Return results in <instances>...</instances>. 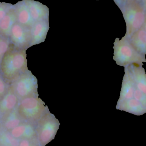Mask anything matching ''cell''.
Listing matches in <instances>:
<instances>
[{
  "label": "cell",
  "instance_id": "1",
  "mask_svg": "<svg viewBox=\"0 0 146 146\" xmlns=\"http://www.w3.org/2000/svg\"><path fill=\"white\" fill-rule=\"evenodd\" d=\"M26 49L18 48L11 43L0 67V73L10 85L22 73L28 70Z\"/></svg>",
  "mask_w": 146,
  "mask_h": 146
},
{
  "label": "cell",
  "instance_id": "2",
  "mask_svg": "<svg viewBox=\"0 0 146 146\" xmlns=\"http://www.w3.org/2000/svg\"><path fill=\"white\" fill-rule=\"evenodd\" d=\"M117 6L126 22L125 36L129 38L143 26L145 19V11L141 3L137 0H127Z\"/></svg>",
  "mask_w": 146,
  "mask_h": 146
},
{
  "label": "cell",
  "instance_id": "3",
  "mask_svg": "<svg viewBox=\"0 0 146 146\" xmlns=\"http://www.w3.org/2000/svg\"><path fill=\"white\" fill-rule=\"evenodd\" d=\"M113 48V60L118 66L124 67L133 64L143 66V62H146L145 55L139 54L125 36L121 40L116 38Z\"/></svg>",
  "mask_w": 146,
  "mask_h": 146
},
{
  "label": "cell",
  "instance_id": "4",
  "mask_svg": "<svg viewBox=\"0 0 146 146\" xmlns=\"http://www.w3.org/2000/svg\"><path fill=\"white\" fill-rule=\"evenodd\" d=\"M17 110L21 117L35 122H37L44 114L50 111L48 106L38 95L19 100Z\"/></svg>",
  "mask_w": 146,
  "mask_h": 146
},
{
  "label": "cell",
  "instance_id": "5",
  "mask_svg": "<svg viewBox=\"0 0 146 146\" xmlns=\"http://www.w3.org/2000/svg\"><path fill=\"white\" fill-rule=\"evenodd\" d=\"M37 123V139L41 146H45L54 139L60 123L50 111L44 114Z\"/></svg>",
  "mask_w": 146,
  "mask_h": 146
},
{
  "label": "cell",
  "instance_id": "6",
  "mask_svg": "<svg viewBox=\"0 0 146 146\" xmlns=\"http://www.w3.org/2000/svg\"><path fill=\"white\" fill-rule=\"evenodd\" d=\"M10 85L19 100L38 95L37 79L30 70L22 73Z\"/></svg>",
  "mask_w": 146,
  "mask_h": 146
},
{
  "label": "cell",
  "instance_id": "7",
  "mask_svg": "<svg viewBox=\"0 0 146 146\" xmlns=\"http://www.w3.org/2000/svg\"><path fill=\"white\" fill-rule=\"evenodd\" d=\"M11 43L21 49L27 50L30 48L31 35V29L16 22L12 28L9 36Z\"/></svg>",
  "mask_w": 146,
  "mask_h": 146
},
{
  "label": "cell",
  "instance_id": "8",
  "mask_svg": "<svg viewBox=\"0 0 146 146\" xmlns=\"http://www.w3.org/2000/svg\"><path fill=\"white\" fill-rule=\"evenodd\" d=\"M124 72L120 98L117 101V104L133 98L135 85L133 78L128 66L124 67Z\"/></svg>",
  "mask_w": 146,
  "mask_h": 146
},
{
  "label": "cell",
  "instance_id": "9",
  "mask_svg": "<svg viewBox=\"0 0 146 146\" xmlns=\"http://www.w3.org/2000/svg\"><path fill=\"white\" fill-rule=\"evenodd\" d=\"M49 28V20L35 22L31 29V41L30 47L44 42Z\"/></svg>",
  "mask_w": 146,
  "mask_h": 146
},
{
  "label": "cell",
  "instance_id": "10",
  "mask_svg": "<svg viewBox=\"0 0 146 146\" xmlns=\"http://www.w3.org/2000/svg\"><path fill=\"white\" fill-rule=\"evenodd\" d=\"M34 22L49 20V10L42 3L34 0H25Z\"/></svg>",
  "mask_w": 146,
  "mask_h": 146
},
{
  "label": "cell",
  "instance_id": "11",
  "mask_svg": "<svg viewBox=\"0 0 146 146\" xmlns=\"http://www.w3.org/2000/svg\"><path fill=\"white\" fill-rule=\"evenodd\" d=\"M19 98L15 94L11 85H9L7 93L0 99V113L8 114L12 112L18 107Z\"/></svg>",
  "mask_w": 146,
  "mask_h": 146
},
{
  "label": "cell",
  "instance_id": "12",
  "mask_svg": "<svg viewBox=\"0 0 146 146\" xmlns=\"http://www.w3.org/2000/svg\"><path fill=\"white\" fill-rule=\"evenodd\" d=\"M17 15V22L27 28L31 29L34 25L29 9L25 0L19 1L13 5Z\"/></svg>",
  "mask_w": 146,
  "mask_h": 146
},
{
  "label": "cell",
  "instance_id": "13",
  "mask_svg": "<svg viewBox=\"0 0 146 146\" xmlns=\"http://www.w3.org/2000/svg\"><path fill=\"white\" fill-rule=\"evenodd\" d=\"M134 81L135 86L146 94V74L142 66L133 64L128 66Z\"/></svg>",
  "mask_w": 146,
  "mask_h": 146
},
{
  "label": "cell",
  "instance_id": "14",
  "mask_svg": "<svg viewBox=\"0 0 146 146\" xmlns=\"http://www.w3.org/2000/svg\"><path fill=\"white\" fill-rule=\"evenodd\" d=\"M17 22V15L13 7L0 21V35L9 38L11 30Z\"/></svg>",
  "mask_w": 146,
  "mask_h": 146
},
{
  "label": "cell",
  "instance_id": "15",
  "mask_svg": "<svg viewBox=\"0 0 146 146\" xmlns=\"http://www.w3.org/2000/svg\"><path fill=\"white\" fill-rule=\"evenodd\" d=\"M116 108L117 110L124 111L138 116L146 113V109L141 103L134 98L117 104Z\"/></svg>",
  "mask_w": 146,
  "mask_h": 146
},
{
  "label": "cell",
  "instance_id": "16",
  "mask_svg": "<svg viewBox=\"0 0 146 146\" xmlns=\"http://www.w3.org/2000/svg\"><path fill=\"white\" fill-rule=\"evenodd\" d=\"M135 49L143 55H146V32L143 27L135 32L129 38Z\"/></svg>",
  "mask_w": 146,
  "mask_h": 146
},
{
  "label": "cell",
  "instance_id": "17",
  "mask_svg": "<svg viewBox=\"0 0 146 146\" xmlns=\"http://www.w3.org/2000/svg\"><path fill=\"white\" fill-rule=\"evenodd\" d=\"M11 135L15 138L31 139L36 135L35 127L31 123L21 124L12 129Z\"/></svg>",
  "mask_w": 146,
  "mask_h": 146
},
{
  "label": "cell",
  "instance_id": "18",
  "mask_svg": "<svg viewBox=\"0 0 146 146\" xmlns=\"http://www.w3.org/2000/svg\"><path fill=\"white\" fill-rule=\"evenodd\" d=\"M17 108L8 114L5 121V126L9 129H13L19 125L21 120Z\"/></svg>",
  "mask_w": 146,
  "mask_h": 146
},
{
  "label": "cell",
  "instance_id": "19",
  "mask_svg": "<svg viewBox=\"0 0 146 146\" xmlns=\"http://www.w3.org/2000/svg\"><path fill=\"white\" fill-rule=\"evenodd\" d=\"M11 44L10 39L0 35V67L3 59Z\"/></svg>",
  "mask_w": 146,
  "mask_h": 146
},
{
  "label": "cell",
  "instance_id": "20",
  "mask_svg": "<svg viewBox=\"0 0 146 146\" xmlns=\"http://www.w3.org/2000/svg\"><path fill=\"white\" fill-rule=\"evenodd\" d=\"M0 141L6 146H19V142L16 138L10 134L4 133L1 136Z\"/></svg>",
  "mask_w": 146,
  "mask_h": 146
},
{
  "label": "cell",
  "instance_id": "21",
  "mask_svg": "<svg viewBox=\"0 0 146 146\" xmlns=\"http://www.w3.org/2000/svg\"><path fill=\"white\" fill-rule=\"evenodd\" d=\"M13 5L6 2H0V21L4 18L9 11L13 7Z\"/></svg>",
  "mask_w": 146,
  "mask_h": 146
},
{
  "label": "cell",
  "instance_id": "22",
  "mask_svg": "<svg viewBox=\"0 0 146 146\" xmlns=\"http://www.w3.org/2000/svg\"><path fill=\"white\" fill-rule=\"evenodd\" d=\"M9 86V85L5 81L0 73V99L3 98L7 93Z\"/></svg>",
  "mask_w": 146,
  "mask_h": 146
},
{
  "label": "cell",
  "instance_id": "23",
  "mask_svg": "<svg viewBox=\"0 0 146 146\" xmlns=\"http://www.w3.org/2000/svg\"><path fill=\"white\" fill-rule=\"evenodd\" d=\"M27 139L22 140L19 145V146H41L38 141L37 139L35 141H31Z\"/></svg>",
  "mask_w": 146,
  "mask_h": 146
},
{
  "label": "cell",
  "instance_id": "24",
  "mask_svg": "<svg viewBox=\"0 0 146 146\" xmlns=\"http://www.w3.org/2000/svg\"><path fill=\"white\" fill-rule=\"evenodd\" d=\"M114 1L115 2L116 4L117 5L121 4V3H123L124 2L127 0H114Z\"/></svg>",
  "mask_w": 146,
  "mask_h": 146
},
{
  "label": "cell",
  "instance_id": "25",
  "mask_svg": "<svg viewBox=\"0 0 146 146\" xmlns=\"http://www.w3.org/2000/svg\"><path fill=\"white\" fill-rule=\"evenodd\" d=\"M143 7H144V9L146 13V0H142L141 2Z\"/></svg>",
  "mask_w": 146,
  "mask_h": 146
},
{
  "label": "cell",
  "instance_id": "26",
  "mask_svg": "<svg viewBox=\"0 0 146 146\" xmlns=\"http://www.w3.org/2000/svg\"><path fill=\"white\" fill-rule=\"evenodd\" d=\"M142 27L144 28L145 31L146 32V16H145V22H144V25H143V26Z\"/></svg>",
  "mask_w": 146,
  "mask_h": 146
},
{
  "label": "cell",
  "instance_id": "27",
  "mask_svg": "<svg viewBox=\"0 0 146 146\" xmlns=\"http://www.w3.org/2000/svg\"><path fill=\"white\" fill-rule=\"evenodd\" d=\"M137 1H138L141 2V1H142V0H137Z\"/></svg>",
  "mask_w": 146,
  "mask_h": 146
},
{
  "label": "cell",
  "instance_id": "28",
  "mask_svg": "<svg viewBox=\"0 0 146 146\" xmlns=\"http://www.w3.org/2000/svg\"><path fill=\"white\" fill-rule=\"evenodd\" d=\"M0 134H1V131H0Z\"/></svg>",
  "mask_w": 146,
  "mask_h": 146
}]
</instances>
